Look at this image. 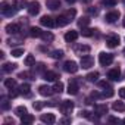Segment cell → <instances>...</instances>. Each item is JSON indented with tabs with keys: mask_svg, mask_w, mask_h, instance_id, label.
<instances>
[{
	"mask_svg": "<svg viewBox=\"0 0 125 125\" xmlns=\"http://www.w3.org/2000/svg\"><path fill=\"white\" fill-rule=\"evenodd\" d=\"M15 113H16L18 116H24V115H27V113H28V110H27V107H25V106H18V107L15 109Z\"/></svg>",
	"mask_w": 125,
	"mask_h": 125,
	"instance_id": "30",
	"label": "cell"
},
{
	"mask_svg": "<svg viewBox=\"0 0 125 125\" xmlns=\"http://www.w3.org/2000/svg\"><path fill=\"white\" fill-rule=\"evenodd\" d=\"M5 85L10 90V88H15L16 87V80H13V78H6L5 80Z\"/></svg>",
	"mask_w": 125,
	"mask_h": 125,
	"instance_id": "29",
	"label": "cell"
},
{
	"mask_svg": "<svg viewBox=\"0 0 125 125\" xmlns=\"http://www.w3.org/2000/svg\"><path fill=\"white\" fill-rule=\"evenodd\" d=\"M124 54H125V49H124Z\"/></svg>",
	"mask_w": 125,
	"mask_h": 125,
	"instance_id": "53",
	"label": "cell"
},
{
	"mask_svg": "<svg viewBox=\"0 0 125 125\" xmlns=\"http://www.w3.org/2000/svg\"><path fill=\"white\" fill-rule=\"evenodd\" d=\"M118 44H119V35H116V34L106 35V46L109 49H115V47H118Z\"/></svg>",
	"mask_w": 125,
	"mask_h": 125,
	"instance_id": "4",
	"label": "cell"
},
{
	"mask_svg": "<svg viewBox=\"0 0 125 125\" xmlns=\"http://www.w3.org/2000/svg\"><path fill=\"white\" fill-rule=\"evenodd\" d=\"M94 109H96V113H97L99 116H102V115H106V113H107V106H106V104H97Z\"/></svg>",
	"mask_w": 125,
	"mask_h": 125,
	"instance_id": "21",
	"label": "cell"
},
{
	"mask_svg": "<svg viewBox=\"0 0 125 125\" xmlns=\"http://www.w3.org/2000/svg\"><path fill=\"white\" fill-rule=\"evenodd\" d=\"M72 110H74V102L63 100V102L60 103V112L63 113V115H69V113H72Z\"/></svg>",
	"mask_w": 125,
	"mask_h": 125,
	"instance_id": "3",
	"label": "cell"
},
{
	"mask_svg": "<svg viewBox=\"0 0 125 125\" xmlns=\"http://www.w3.org/2000/svg\"><path fill=\"white\" fill-rule=\"evenodd\" d=\"M19 78H28V80H35L34 78V75L31 74V72H21L19 75H18Z\"/></svg>",
	"mask_w": 125,
	"mask_h": 125,
	"instance_id": "41",
	"label": "cell"
},
{
	"mask_svg": "<svg viewBox=\"0 0 125 125\" xmlns=\"http://www.w3.org/2000/svg\"><path fill=\"white\" fill-rule=\"evenodd\" d=\"M102 3L107 8H113L115 5H118V0H102Z\"/></svg>",
	"mask_w": 125,
	"mask_h": 125,
	"instance_id": "36",
	"label": "cell"
},
{
	"mask_svg": "<svg viewBox=\"0 0 125 125\" xmlns=\"http://www.w3.org/2000/svg\"><path fill=\"white\" fill-rule=\"evenodd\" d=\"M16 10H18V9H16V8L12 9V6H10L8 2H3V3H2V13H3L5 16H13V15L16 13Z\"/></svg>",
	"mask_w": 125,
	"mask_h": 125,
	"instance_id": "7",
	"label": "cell"
},
{
	"mask_svg": "<svg viewBox=\"0 0 125 125\" xmlns=\"http://www.w3.org/2000/svg\"><path fill=\"white\" fill-rule=\"evenodd\" d=\"M40 121H41L43 124H54V122H56V116H54L53 113H43V115L40 116Z\"/></svg>",
	"mask_w": 125,
	"mask_h": 125,
	"instance_id": "14",
	"label": "cell"
},
{
	"mask_svg": "<svg viewBox=\"0 0 125 125\" xmlns=\"http://www.w3.org/2000/svg\"><path fill=\"white\" fill-rule=\"evenodd\" d=\"M40 24H41L43 27L53 28V27L56 25V21H53V18H52V16H47V15H44V16H41V19H40Z\"/></svg>",
	"mask_w": 125,
	"mask_h": 125,
	"instance_id": "10",
	"label": "cell"
},
{
	"mask_svg": "<svg viewBox=\"0 0 125 125\" xmlns=\"http://www.w3.org/2000/svg\"><path fill=\"white\" fill-rule=\"evenodd\" d=\"M46 6L50 10H56L60 8V0H46Z\"/></svg>",
	"mask_w": 125,
	"mask_h": 125,
	"instance_id": "18",
	"label": "cell"
},
{
	"mask_svg": "<svg viewBox=\"0 0 125 125\" xmlns=\"http://www.w3.org/2000/svg\"><path fill=\"white\" fill-rule=\"evenodd\" d=\"M88 12H90L91 15H97V9H96V8H94V9H93V8H90V9H88Z\"/></svg>",
	"mask_w": 125,
	"mask_h": 125,
	"instance_id": "47",
	"label": "cell"
},
{
	"mask_svg": "<svg viewBox=\"0 0 125 125\" xmlns=\"http://www.w3.org/2000/svg\"><path fill=\"white\" fill-rule=\"evenodd\" d=\"M63 69H65L66 72H69V74H75V72L80 69V66H78L77 62H74V60H68V62H65Z\"/></svg>",
	"mask_w": 125,
	"mask_h": 125,
	"instance_id": "8",
	"label": "cell"
},
{
	"mask_svg": "<svg viewBox=\"0 0 125 125\" xmlns=\"http://www.w3.org/2000/svg\"><path fill=\"white\" fill-rule=\"evenodd\" d=\"M34 66H35V68H34L35 72H43V74L46 72V65H44V63H37V65H34Z\"/></svg>",
	"mask_w": 125,
	"mask_h": 125,
	"instance_id": "37",
	"label": "cell"
},
{
	"mask_svg": "<svg viewBox=\"0 0 125 125\" xmlns=\"http://www.w3.org/2000/svg\"><path fill=\"white\" fill-rule=\"evenodd\" d=\"M34 121H35V118H34L32 115H30V113L21 116V122H22V124H32Z\"/></svg>",
	"mask_w": 125,
	"mask_h": 125,
	"instance_id": "23",
	"label": "cell"
},
{
	"mask_svg": "<svg viewBox=\"0 0 125 125\" xmlns=\"http://www.w3.org/2000/svg\"><path fill=\"white\" fill-rule=\"evenodd\" d=\"M90 46L88 44H77L75 47H74V52H75V54H78V56H85V54H88L90 53Z\"/></svg>",
	"mask_w": 125,
	"mask_h": 125,
	"instance_id": "6",
	"label": "cell"
},
{
	"mask_svg": "<svg viewBox=\"0 0 125 125\" xmlns=\"http://www.w3.org/2000/svg\"><path fill=\"white\" fill-rule=\"evenodd\" d=\"M2 107H3V109H9V102H8L6 99H3V102H2Z\"/></svg>",
	"mask_w": 125,
	"mask_h": 125,
	"instance_id": "44",
	"label": "cell"
},
{
	"mask_svg": "<svg viewBox=\"0 0 125 125\" xmlns=\"http://www.w3.org/2000/svg\"><path fill=\"white\" fill-rule=\"evenodd\" d=\"M113 59H115V56H113L112 53H104V52H102V53L99 54V62H100L102 66H109V65H112Z\"/></svg>",
	"mask_w": 125,
	"mask_h": 125,
	"instance_id": "2",
	"label": "cell"
},
{
	"mask_svg": "<svg viewBox=\"0 0 125 125\" xmlns=\"http://www.w3.org/2000/svg\"><path fill=\"white\" fill-rule=\"evenodd\" d=\"M94 65V59L90 56V54H85V56H81V62H80V66L83 69H88Z\"/></svg>",
	"mask_w": 125,
	"mask_h": 125,
	"instance_id": "5",
	"label": "cell"
},
{
	"mask_svg": "<svg viewBox=\"0 0 125 125\" xmlns=\"http://www.w3.org/2000/svg\"><path fill=\"white\" fill-rule=\"evenodd\" d=\"M112 96H113V90H112V87L104 88V91L102 93V97H112Z\"/></svg>",
	"mask_w": 125,
	"mask_h": 125,
	"instance_id": "38",
	"label": "cell"
},
{
	"mask_svg": "<svg viewBox=\"0 0 125 125\" xmlns=\"http://www.w3.org/2000/svg\"><path fill=\"white\" fill-rule=\"evenodd\" d=\"M27 5H28L27 0H13V6H15L18 10H19V9H24Z\"/></svg>",
	"mask_w": 125,
	"mask_h": 125,
	"instance_id": "26",
	"label": "cell"
},
{
	"mask_svg": "<svg viewBox=\"0 0 125 125\" xmlns=\"http://www.w3.org/2000/svg\"><path fill=\"white\" fill-rule=\"evenodd\" d=\"M5 122H6V124H13L15 121H13V119H10V118H6V119H5Z\"/></svg>",
	"mask_w": 125,
	"mask_h": 125,
	"instance_id": "48",
	"label": "cell"
},
{
	"mask_svg": "<svg viewBox=\"0 0 125 125\" xmlns=\"http://www.w3.org/2000/svg\"><path fill=\"white\" fill-rule=\"evenodd\" d=\"M97 84H99V87H102V88H109V87H110V84H109L107 81H99Z\"/></svg>",
	"mask_w": 125,
	"mask_h": 125,
	"instance_id": "42",
	"label": "cell"
},
{
	"mask_svg": "<svg viewBox=\"0 0 125 125\" xmlns=\"http://www.w3.org/2000/svg\"><path fill=\"white\" fill-rule=\"evenodd\" d=\"M38 93H40L41 96H44V97H49V96H52L54 91H53V88H50L49 85H40V87H38Z\"/></svg>",
	"mask_w": 125,
	"mask_h": 125,
	"instance_id": "16",
	"label": "cell"
},
{
	"mask_svg": "<svg viewBox=\"0 0 125 125\" xmlns=\"http://www.w3.org/2000/svg\"><path fill=\"white\" fill-rule=\"evenodd\" d=\"M97 30H93V28H83V31H81V34L84 35V37H91V35H94V32H96Z\"/></svg>",
	"mask_w": 125,
	"mask_h": 125,
	"instance_id": "28",
	"label": "cell"
},
{
	"mask_svg": "<svg viewBox=\"0 0 125 125\" xmlns=\"http://www.w3.org/2000/svg\"><path fill=\"white\" fill-rule=\"evenodd\" d=\"M16 69V65L15 63H5L3 65V72H12Z\"/></svg>",
	"mask_w": 125,
	"mask_h": 125,
	"instance_id": "31",
	"label": "cell"
},
{
	"mask_svg": "<svg viewBox=\"0 0 125 125\" xmlns=\"http://www.w3.org/2000/svg\"><path fill=\"white\" fill-rule=\"evenodd\" d=\"M24 63H25L27 66H34V65H35V57H34L32 54H28V56L25 57V60H24Z\"/></svg>",
	"mask_w": 125,
	"mask_h": 125,
	"instance_id": "27",
	"label": "cell"
},
{
	"mask_svg": "<svg viewBox=\"0 0 125 125\" xmlns=\"http://www.w3.org/2000/svg\"><path fill=\"white\" fill-rule=\"evenodd\" d=\"M75 9H69L66 13H63V15H60V16H57L56 18V25L57 27H65V25H68L74 18H75Z\"/></svg>",
	"mask_w": 125,
	"mask_h": 125,
	"instance_id": "1",
	"label": "cell"
},
{
	"mask_svg": "<svg viewBox=\"0 0 125 125\" xmlns=\"http://www.w3.org/2000/svg\"><path fill=\"white\" fill-rule=\"evenodd\" d=\"M41 34H43V31L40 28H37V27H31L30 28V35L31 37H41Z\"/></svg>",
	"mask_w": 125,
	"mask_h": 125,
	"instance_id": "24",
	"label": "cell"
},
{
	"mask_svg": "<svg viewBox=\"0 0 125 125\" xmlns=\"http://www.w3.org/2000/svg\"><path fill=\"white\" fill-rule=\"evenodd\" d=\"M19 93L22 94V96H31V87H30V84H22L21 87H19Z\"/></svg>",
	"mask_w": 125,
	"mask_h": 125,
	"instance_id": "20",
	"label": "cell"
},
{
	"mask_svg": "<svg viewBox=\"0 0 125 125\" xmlns=\"http://www.w3.org/2000/svg\"><path fill=\"white\" fill-rule=\"evenodd\" d=\"M122 25L125 27V16H124V21H122Z\"/></svg>",
	"mask_w": 125,
	"mask_h": 125,
	"instance_id": "51",
	"label": "cell"
},
{
	"mask_svg": "<svg viewBox=\"0 0 125 125\" xmlns=\"http://www.w3.org/2000/svg\"><path fill=\"white\" fill-rule=\"evenodd\" d=\"M122 122H125V118H124V121H122Z\"/></svg>",
	"mask_w": 125,
	"mask_h": 125,
	"instance_id": "52",
	"label": "cell"
},
{
	"mask_svg": "<svg viewBox=\"0 0 125 125\" xmlns=\"http://www.w3.org/2000/svg\"><path fill=\"white\" fill-rule=\"evenodd\" d=\"M53 91H54V93H57V94H60L62 91H63V84H62L60 81H57V83L53 85Z\"/></svg>",
	"mask_w": 125,
	"mask_h": 125,
	"instance_id": "33",
	"label": "cell"
},
{
	"mask_svg": "<svg viewBox=\"0 0 125 125\" xmlns=\"http://www.w3.org/2000/svg\"><path fill=\"white\" fill-rule=\"evenodd\" d=\"M119 96H121L122 99H125V87H121V88H119Z\"/></svg>",
	"mask_w": 125,
	"mask_h": 125,
	"instance_id": "45",
	"label": "cell"
},
{
	"mask_svg": "<svg viewBox=\"0 0 125 125\" xmlns=\"http://www.w3.org/2000/svg\"><path fill=\"white\" fill-rule=\"evenodd\" d=\"M124 5H125V0H124Z\"/></svg>",
	"mask_w": 125,
	"mask_h": 125,
	"instance_id": "54",
	"label": "cell"
},
{
	"mask_svg": "<svg viewBox=\"0 0 125 125\" xmlns=\"http://www.w3.org/2000/svg\"><path fill=\"white\" fill-rule=\"evenodd\" d=\"M41 38H43L46 43H52V41L54 40L53 34H52V32H47V31H43V34H41Z\"/></svg>",
	"mask_w": 125,
	"mask_h": 125,
	"instance_id": "25",
	"label": "cell"
},
{
	"mask_svg": "<svg viewBox=\"0 0 125 125\" xmlns=\"http://www.w3.org/2000/svg\"><path fill=\"white\" fill-rule=\"evenodd\" d=\"M88 24H90V19H88L87 16H84V18H80V21H78V27H81V28L87 27Z\"/></svg>",
	"mask_w": 125,
	"mask_h": 125,
	"instance_id": "34",
	"label": "cell"
},
{
	"mask_svg": "<svg viewBox=\"0 0 125 125\" xmlns=\"http://www.w3.org/2000/svg\"><path fill=\"white\" fill-rule=\"evenodd\" d=\"M52 57L53 59H62V57H63V50H54V52H52Z\"/></svg>",
	"mask_w": 125,
	"mask_h": 125,
	"instance_id": "35",
	"label": "cell"
},
{
	"mask_svg": "<svg viewBox=\"0 0 125 125\" xmlns=\"http://www.w3.org/2000/svg\"><path fill=\"white\" fill-rule=\"evenodd\" d=\"M66 2H68V3H75L77 0H66Z\"/></svg>",
	"mask_w": 125,
	"mask_h": 125,
	"instance_id": "49",
	"label": "cell"
},
{
	"mask_svg": "<svg viewBox=\"0 0 125 125\" xmlns=\"http://www.w3.org/2000/svg\"><path fill=\"white\" fill-rule=\"evenodd\" d=\"M83 2H84V3H90V2H91V0H83Z\"/></svg>",
	"mask_w": 125,
	"mask_h": 125,
	"instance_id": "50",
	"label": "cell"
},
{
	"mask_svg": "<svg viewBox=\"0 0 125 125\" xmlns=\"http://www.w3.org/2000/svg\"><path fill=\"white\" fill-rule=\"evenodd\" d=\"M77 38H78V32H77V31H74V30L68 31V32L65 34V40H66L68 43H71V41H75Z\"/></svg>",
	"mask_w": 125,
	"mask_h": 125,
	"instance_id": "19",
	"label": "cell"
},
{
	"mask_svg": "<svg viewBox=\"0 0 125 125\" xmlns=\"http://www.w3.org/2000/svg\"><path fill=\"white\" fill-rule=\"evenodd\" d=\"M46 104H47L46 102H34V104H32V106H34V109H35V110H41Z\"/></svg>",
	"mask_w": 125,
	"mask_h": 125,
	"instance_id": "39",
	"label": "cell"
},
{
	"mask_svg": "<svg viewBox=\"0 0 125 125\" xmlns=\"http://www.w3.org/2000/svg\"><path fill=\"white\" fill-rule=\"evenodd\" d=\"M40 12V3L38 2H31V3H28V13L30 15H32V16H35L37 13Z\"/></svg>",
	"mask_w": 125,
	"mask_h": 125,
	"instance_id": "11",
	"label": "cell"
},
{
	"mask_svg": "<svg viewBox=\"0 0 125 125\" xmlns=\"http://www.w3.org/2000/svg\"><path fill=\"white\" fill-rule=\"evenodd\" d=\"M85 78H87V81L94 83V81H97V78H99V72H96V71H94V72H90Z\"/></svg>",
	"mask_w": 125,
	"mask_h": 125,
	"instance_id": "32",
	"label": "cell"
},
{
	"mask_svg": "<svg viewBox=\"0 0 125 125\" xmlns=\"http://www.w3.org/2000/svg\"><path fill=\"white\" fill-rule=\"evenodd\" d=\"M43 78H44L46 81H56V80L59 78V75H57L54 71H46V72L43 74Z\"/></svg>",
	"mask_w": 125,
	"mask_h": 125,
	"instance_id": "17",
	"label": "cell"
},
{
	"mask_svg": "<svg viewBox=\"0 0 125 125\" xmlns=\"http://www.w3.org/2000/svg\"><path fill=\"white\" fill-rule=\"evenodd\" d=\"M78 90H80V87H78L77 80L69 81V85H68V94H69V96H75V94H78Z\"/></svg>",
	"mask_w": 125,
	"mask_h": 125,
	"instance_id": "12",
	"label": "cell"
},
{
	"mask_svg": "<svg viewBox=\"0 0 125 125\" xmlns=\"http://www.w3.org/2000/svg\"><path fill=\"white\" fill-rule=\"evenodd\" d=\"M107 78H110L112 81H119L121 80V69L119 68H113L107 72Z\"/></svg>",
	"mask_w": 125,
	"mask_h": 125,
	"instance_id": "13",
	"label": "cell"
},
{
	"mask_svg": "<svg viewBox=\"0 0 125 125\" xmlns=\"http://www.w3.org/2000/svg\"><path fill=\"white\" fill-rule=\"evenodd\" d=\"M119 16H121L119 10H112V12L106 13V16H104V21H106V22H109V24H113V22H116V21L119 19Z\"/></svg>",
	"mask_w": 125,
	"mask_h": 125,
	"instance_id": "9",
	"label": "cell"
},
{
	"mask_svg": "<svg viewBox=\"0 0 125 125\" xmlns=\"http://www.w3.org/2000/svg\"><path fill=\"white\" fill-rule=\"evenodd\" d=\"M60 124H71V119H68V118H63V119H60Z\"/></svg>",
	"mask_w": 125,
	"mask_h": 125,
	"instance_id": "46",
	"label": "cell"
},
{
	"mask_svg": "<svg viewBox=\"0 0 125 125\" xmlns=\"http://www.w3.org/2000/svg\"><path fill=\"white\" fill-rule=\"evenodd\" d=\"M107 121H109L110 124H118V122H119V119H118V118H113V116H109Z\"/></svg>",
	"mask_w": 125,
	"mask_h": 125,
	"instance_id": "43",
	"label": "cell"
},
{
	"mask_svg": "<svg viewBox=\"0 0 125 125\" xmlns=\"http://www.w3.org/2000/svg\"><path fill=\"white\" fill-rule=\"evenodd\" d=\"M22 54H24V49H13L12 50V56L13 57H19Z\"/></svg>",
	"mask_w": 125,
	"mask_h": 125,
	"instance_id": "40",
	"label": "cell"
},
{
	"mask_svg": "<svg viewBox=\"0 0 125 125\" xmlns=\"http://www.w3.org/2000/svg\"><path fill=\"white\" fill-rule=\"evenodd\" d=\"M21 31V27H19V24H8L6 25V32L8 34H18Z\"/></svg>",
	"mask_w": 125,
	"mask_h": 125,
	"instance_id": "15",
	"label": "cell"
},
{
	"mask_svg": "<svg viewBox=\"0 0 125 125\" xmlns=\"http://www.w3.org/2000/svg\"><path fill=\"white\" fill-rule=\"evenodd\" d=\"M112 109L116 110V112H125V104H124L122 102H113Z\"/></svg>",
	"mask_w": 125,
	"mask_h": 125,
	"instance_id": "22",
	"label": "cell"
}]
</instances>
